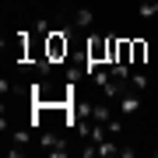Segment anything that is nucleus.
I'll list each match as a JSON object with an SVG mask.
<instances>
[{
  "instance_id": "nucleus-4",
  "label": "nucleus",
  "mask_w": 158,
  "mask_h": 158,
  "mask_svg": "<svg viewBox=\"0 0 158 158\" xmlns=\"http://www.w3.org/2000/svg\"><path fill=\"white\" fill-rule=\"evenodd\" d=\"M137 109H141V91H134V88H127L123 95L116 98V113H119V116H134Z\"/></svg>"
},
{
  "instance_id": "nucleus-5",
  "label": "nucleus",
  "mask_w": 158,
  "mask_h": 158,
  "mask_svg": "<svg viewBox=\"0 0 158 158\" xmlns=\"http://www.w3.org/2000/svg\"><path fill=\"white\" fill-rule=\"evenodd\" d=\"M91 21H95L91 7H77V11H74V25H70V32H74V35H77V32H88Z\"/></svg>"
},
{
  "instance_id": "nucleus-2",
  "label": "nucleus",
  "mask_w": 158,
  "mask_h": 158,
  "mask_svg": "<svg viewBox=\"0 0 158 158\" xmlns=\"http://www.w3.org/2000/svg\"><path fill=\"white\" fill-rule=\"evenodd\" d=\"M88 74L98 63H109V35H88Z\"/></svg>"
},
{
  "instance_id": "nucleus-7",
  "label": "nucleus",
  "mask_w": 158,
  "mask_h": 158,
  "mask_svg": "<svg viewBox=\"0 0 158 158\" xmlns=\"http://www.w3.org/2000/svg\"><path fill=\"white\" fill-rule=\"evenodd\" d=\"M137 14H141V18H155L158 14V0H144V4L137 7Z\"/></svg>"
},
{
  "instance_id": "nucleus-6",
  "label": "nucleus",
  "mask_w": 158,
  "mask_h": 158,
  "mask_svg": "<svg viewBox=\"0 0 158 158\" xmlns=\"http://www.w3.org/2000/svg\"><path fill=\"white\" fill-rule=\"evenodd\" d=\"M144 60H148V42L134 39V63H130V67H144Z\"/></svg>"
},
{
  "instance_id": "nucleus-3",
  "label": "nucleus",
  "mask_w": 158,
  "mask_h": 158,
  "mask_svg": "<svg viewBox=\"0 0 158 158\" xmlns=\"http://www.w3.org/2000/svg\"><path fill=\"white\" fill-rule=\"evenodd\" d=\"M35 144H39L46 155H63V151H67L63 134H53V130H39V134H35Z\"/></svg>"
},
{
  "instance_id": "nucleus-1",
  "label": "nucleus",
  "mask_w": 158,
  "mask_h": 158,
  "mask_svg": "<svg viewBox=\"0 0 158 158\" xmlns=\"http://www.w3.org/2000/svg\"><path fill=\"white\" fill-rule=\"evenodd\" d=\"M70 28H53L49 35H46V56H49L53 63H67L70 60Z\"/></svg>"
}]
</instances>
